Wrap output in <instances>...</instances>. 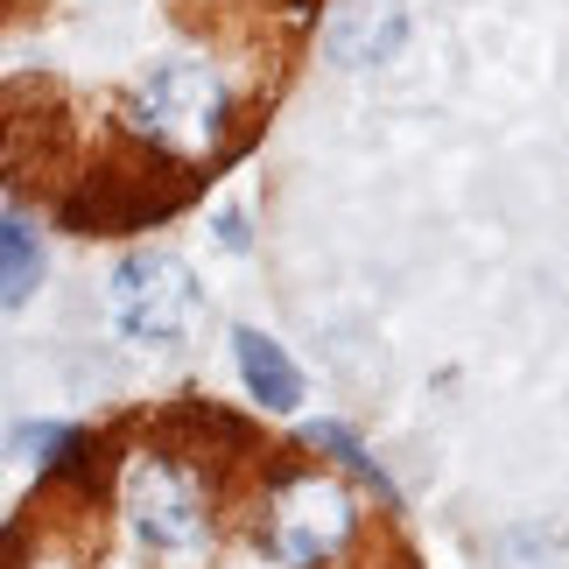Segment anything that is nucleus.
Masks as SVG:
<instances>
[{"label":"nucleus","instance_id":"obj_9","mask_svg":"<svg viewBox=\"0 0 569 569\" xmlns=\"http://www.w3.org/2000/svg\"><path fill=\"white\" fill-rule=\"evenodd\" d=\"M218 247L247 253V218H239V211H218Z\"/></svg>","mask_w":569,"mask_h":569},{"label":"nucleus","instance_id":"obj_3","mask_svg":"<svg viewBox=\"0 0 569 569\" xmlns=\"http://www.w3.org/2000/svg\"><path fill=\"white\" fill-rule=\"evenodd\" d=\"M352 528H359L352 492H345L338 478H323V471H296V478H281V486L268 492L260 541H268L274 562L317 569V562H331L345 541H352Z\"/></svg>","mask_w":569,"mask_h":569},{"label":"nucleus","instance_id":"obj_4","mask_svg":"<svg viewBox=\"0 0 569 569\" xmlns=\"http://www.w3.org/2000/svg\"><path fill=\"white\" fill-rule=\"evenodd\" d=\"M120 513L148 549H197V541H204V492H197V478L162 450L127 457Z\"/></svg>","mask_w":569,"mask_h":569},{"label":"nucleus","instance_id":"obj_2","mask_svg":"<svg viewBox=\"0 0 569 569\" xmlns=\"http://www.w3.org/2000/svg\"><path fill=\"white\" fill-rule=\"evenodd\" d=\"M106 310H113V331L127 345H148V352L183 345L190 323H197V274H190V260L169 253V247L127 253L113 268V281H106Z\"/></svg>","mask_w":569,"mask_h":569},{"label":"nucleus","instance_id":"obj_7","mask_svg":"<svg viewBox=\"0 0 569 569\" xmlns=\"http://www.w3.org/2000/svg\"><path fill=\"white\" fill-rule=\"evenodd\" d=\"M42 289V232L21 211L0 218V302H29Z\"/></svg>","mask_w":569,"mask_h":569},{"label":"nucleus","instance_id":"obj_5","mask_svg":"<svg viewBox=\"0 0 569 569\" xmlns=\"http://www.w3.org/2000/svg\"><path fill=\"white\" fill-rule=\"evenodd\" d=\"M401 42H408L401 0H345L323 29V50H331L338 71H380V63L401 57Z\"/></svg>","mask_w":569,"mask_h":569},{"label":"nucleus","instance_id":"obj_8","mask_svg":"<svg viewBox=\"0 0 569 569\" xmlns=\"http://www.w3.org/2000/svg\"><path fill=\"white\" fill-rule=\"evenodd\" d=\"M302 443H310V450H331L345 471L373 478V492H380V499H393V492H387V478H380V465H373V457H366V443H359V436L345 429V422H310V429H302Z\"/></svg>","mask_w":569,"mask_h":569},{"label":"nucleus","instance_id":"obj_6","mask_svg":"<svg viewBox=\"0 0 569 569\" xmlns=\"http://www.w3.org/2000/svg\"><path fill=\"white\" fill-rule=\"evenodd\" d=\"M232 359H239V380H247V393L260 408H274V415H289L302 401V373H296V359L281 352V345L268 331H253V323H239L232 331Z\"/></svg>","mask_w":569,"mask_h":569},{"label":"nucleus","instance_id":"obj_1","mask_svg":"<svg viewBox=\"0 0 569 569\" xmlns=\"http://www.w3.org/2000/svg\"><path fill=\"white\" fill-rule=\"evenodd\" d=\"M127 127L156 148L162 162H197V156H218L232 134V92L211 63L197 57H169L156 63L134 99H127Z\"/></svg>","mask_w":569,"mask_h":569}]
</instances>
